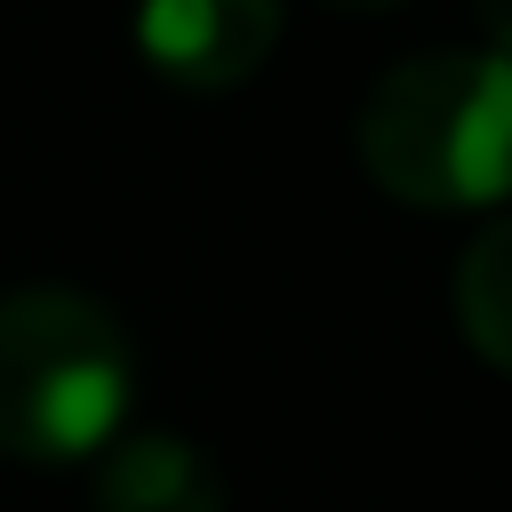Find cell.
I'll return each mask as SVG.
<instances>
[{
    "label": "cell",
    "instance_id": "obj_1",
    "mask_svg": "<svg viewBox=\"0 0 512 512\" xmlns=\"http://www.w3.org/2000/svg\"><path fill=\"white\" fill-rule=\"evenodd\" d=\"M360 168L400 208H504L512 200V56L432 48L392 64L360 120Z\"/></svg>",
    "mask_w": 512,
    "mask_h": 512
},
{
    "label": "cell",
    "instance_id": "obj_2",
    "mask_svg": "<svg viewBox=\"0 0 512 512\" xmlns=\"http://www.w3.org/2000/svg\"><path fill=\"white\" fill-rule=\"evenodd\" d=\"M136 408V352L112 304L80 288L0 296V456L96 464Z\"/></svg>",
    "mask_w": 512,
    "mask_h": 512
},
{
    "label": "cell",
    "instance_id": "obj_3",
    "mask_svg": "<svg viewBox=\"0 0 512 512\" xmlns=\"http://www.w3.org/2000/svg\"><path fill=\"white\" fill-rule=\"evenodd\" d=\"M280 48V0H136V56L176 88H240Z\"/></svg>",
    "mask_w": 512,
    "mask_h": 512
},
{
    "label": "cell",
    "instance_id": "obj_4",
    "mask_svg": "<svg viewBox=\"0 0 512 512\" xmlns=\"http://www.w3.org/2000/svg\"><path fill=\"white\" fill-rule=\"evenodd\" d=\"M96 512H224V472L184 432H120L88 480Z\"/></svg>",
    "mask_w": 512,
    "mask_h": 512
},
{
    "label": "cell",
    "instance_id": "obj_5",
    "mask_svg": "<svg viewBox=\"0 0 512 512\" xmlns=\"http://www.w3.org/2000/svg\"><path fill=\"white\" fill-rule=\"evenodd\" d=\"M456 328L496 376H512V208L456 256Z\"/></svg>",
    "mask_w": 512,
    "mask_h": 512
},
{
    "label": "cell",
    "instance_id": "obj_6",
    "mask_svg": "<svg viewBox=\"0 0 512 512\" xmlns=\"http://www.w3.org/2000/svg\"><path fill=\"white\" fill-rule=\"evenodd\" d=\"M472 16H480V32H488V48L512 56V0H472Z\"/></svg>",
    "mask_w": 512,
    "mask_h": 512
},
{
    "label": "cell",
    "instance_id": "obj_7",
    "mask_svg": "<svg viewBox=\"0 0 512 512\" xmlns=\"http://www.w3.org/2000/svg\"><path fill=\"white\" fill-rule=\"evenodd\" d=\"M336 8H392V0H336Z\"/></svg>",
    "mask_w": 512,
    "mask_h": 512
}]
</instances>
